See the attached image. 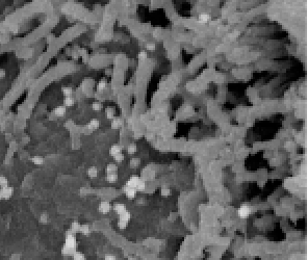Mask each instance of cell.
Wrapping results in <instances>:
<instances>
[{"instance_id":"8992f818","label":"cell","mask_w":308,"mask_h":260,"mask_svg":"<svg viewBox=\"0 0 308 260\" xmlns=\"http://www.w3.org/2000/svg\"><path fill=\"white\" fill-rule=\"evenodd\" d=\"M66 112H67V107L64 105L58 106V107H55L53 110V114H55V117H58V118L64 117L65 114H66Z\"/></svg>"},{"instance_id":"1f68e13d","label":"cell","mask_w":308,"mask_h":260,"mask_svg":"<svg viewBox=\"0 0 308 260\" xmlns=\"http://www.w3.org/2000/svg\"><path fill=\"white\" fill-rule=\"evenodd\" d=\"M114 158H115V160L117 161V162H122L125 157H124L123 153H119V154H117L116 156H114Z\"/></svg>"},{"instance_id":"ab89813d","label":"cell","mask_w":308,"mask_h":260,"mask_svg":"<svg viewBox=\"0 0 308 260\" xmlns=\"http://www.w3.org/2000/svg\"><path fill=\"white\" fill-rule=\"evenodd\" d=\"M128 260H135V259H134V258H132V257H131V258H129V259H128Z\"/></svg>"},{"instance_id":"30bf717a","label":"cell","mask_w":308,"mask_h":260,"mask_svg":"<svg viewBox=\"0 0 308 260\" xmlns=\"http://www.w3.org/2000/svg\"><path fill=\"white\" fill-rule=\"evenodd\" d=\"M119 153H122V147L119 146V145H113L111 147V149H109V154L114 157L117 154H119Z\"/></svg>"},{"instance_id":"5b68a950","label":"cell","mask_w":308,"mask_h":260,"mask_svg":"<svg viewBox=\"0 0 308 260\" xmlns=\"http://www.w3.org/2000/svg\"><path fill=\"white\" fill-rule=\"evenodd\" d=\"M124 192H125L126 197L128 199H134L135 198V194H136V189L133 187H129V186H125L124 187Z\"/></svg>"},{"instance_id":"3957f363","label":"cell","mask_w":308,"mask_h":260,"mask_svg":"<svg viewBox=\"0 0 308 260\" xmlns=\"http://www.w3.org/2000/svg\"><path fill=\"white\" fill-rule=\"evenodd\" d=\"M111 203H108V202H106V201L101 202V203L99 204V207H98L99 212H101V213H103V214L108 213V212L111 211Z\"/></svg>"},{"instance_id":"9a60e30c","label":"cell","mask_w":308,"mask_h":260,"mask_svg":"<svg viewBox=\"0 0 308 260\" xmlns=\"http://www.w3.org/2000/svg\"><path fill=\"white\" fill-rule=\"evenodd\" d=\"M31 162L33 163V165H41L44 163V158H43L42 156H39V155H36V156H33L31 158Z\"/></svg>"},{"instance_id":"603a6c76","label":"cell","mask_w":308,"mask_h":260,"mask_svg":"<svg viewBox=\"0 0 308 260\" xmlns=\"http://www.w3.org/2000/svg\"><path fill=\"white\" fill-rule=\"evenodd\" d=\"M9 186V180L5 176H0V188Z\"/></svg>"},{"instance_id":"e0dca14e","label":"cell","mask_w":308,"mask_h":260,"mask_svg":"<svg viewBox=\"0 0 308 260\" xmlns=\"http://www.w3.org/2000/svg\"><path fill=\"white\" fill-rule=\"evenodd\" d=\"M80 226H81V225L79 224L78 222H73L72 225H71L70 231L72 233H74V234H76V233L79 232V230H80Z\"/></svg>"},{"instance_id":"e575fe53","label":"cell","mask_w":308,"mask_h":260,"mask_svg":"<svg viewBox=\"0 0 308 260\" xmlns=\"http://www.w3.org/2000/svg\"><path fill=\"white\" fill-rule=\"evenodd\" d=\"M104 260H117V258H116V256L111 255V254H107V255H105Z\"/></svg>"},{"instance_id":"836d02e7","label":"cell","mask_w":308,"mask_h":260,"mask_svg":"<svg viewBox=\"0 0 308 260\" xmlns=\"http://www.w3.org/2000/svg\"><path fill=\"white\" fill-rule=\"evenodd\" d=\"M170 189H169V188H166V187H165V188H162V196H165V197H167V196H169V194H170Z\"/></svg>"},{"instance_id":"7a4b0ae2","label":"cell","mask_w":308,"mask_h":260,"mask_svg":"<svg viewBox=\"0 0 308 260\" xmlns=\"http://www.w3.org/2000/svg\"><path fill=\"white\" fill-rule=\"evenodd\" d=\"M251 213V208L248 205H242L237 210V214L240 218H247Z\"/></svg>"},{"instance_id":"f1b7e54d","label":"cell","mask_w":308,"mask_h":260,"mask_svg":"<svg viewBox=\"0 0 308 260\" xmlns=\"http://www.w3.org/2000/svg\"><path fill=\"white\" fill-rule=\"evenodd\" d=\"M62 252H63V254H64V255H68V256H71V255H73V254H74V253H75V252H76V251H75V250H71V249H68V248H66V247H63V250H62Z\"/></svg>"},{"instance_id":"d590c367","label":"cell","mask_w":308,"mask_h":260,"mask_svg":"<svg viewBox=\"0 0 308 260\" xmlns=\"http://www.w3.org/2000/svg\"><path fill=\"white\" fill-rule=\"evenodd\" d=\"M147 57V53L145 51H142V52L138 53V58L140 59H145Z\"/></svg>"},{"instance_id":"f35d334b","label":"cell","mask_w":308,"mask_h":260,"mask_svg":"<svg viewBox=\"0 0 308 260\" xmlns=\"http://www.w3.org/2000/svg\"><path fill=\"white\" fill-rule=\"evenodd\" d=\"M0 200H3V198H2V192H1V188H0Z\"/></svg>"},{"instance_id":"277c9868","label":"cell","mask_w":308,"mask_h":260,"mask_svg":"<svg viewBox=\"0 0 308 260\" xmlns=\"http://www.w3.org/2000/svg\"><path fill=\"white\" fill-rule=\"evenodd\" d=\"M1 192H2V198L3 200H9L12 198V196L14 194V188L12 186H7V187L1 188Z\"/></svg>"},{"instance_id":"cb8c5ba5","label":"cell","mask_w":308,"mask_h":260,"mask_svg":"<svg viewBox=\"0 0 308 260\" xmlns=\"http://www.w3.org/2000/svg\"><path fill=\"white\" fill-rule=\"evenodd\" d=\"M79 232L82 233L83 235H89L90 232H91V230H90V227L89 225H81L80 226V230H79Z\"/></svg>"},{"instance_id":"6da1fadb","label":"cell","mask_w":308,"mask_h":260,"mask_svg":"<svg viewBox=\"0 0 308 260\" xmlns=\"http://www.w3.org/2000/svg\"><path fill=\"white\" fill-rule=\"evenodd\" d=\"M64 247L68 248V249L71 250H75L76 251V247H77V240H76V236H75L74 233H72L69 229L66 233V241H65V245Z\"/></svg>"},{"instance_id":"9c48e42d","label":"cell","mask_w":308,"mask_h":260,"mask_svg":"<svg viewBox=\"0 0 308 260\" xmlns=\"http://www.w3.org/2000/svg\"><path fill=\"white\" fill-rule=\"evenodd\" d=\"M114 210H115L116 213L120 216V214H122L123 212L126 211V206L122 203H116L115 205H114Z\"/></svg>"},{"instance_id":"ac0fdd59","label":"cell","mask_w":308,"mask_h":260,"mask_svg":"<svg viewBox=\"0 0 308 260\" xmlns=\"http://www.w3.org/2000/svg\"><path fill=\"white\" fill-rule=\"evenodd\" d=\"M87 175H89V177L91 178H96L98 175V170L97 168L95 167H91L89 170H87Z\"/></svg>"},{"instance_id":"8d00e7d4","label":"cell","mask_w":308,"mask_h":260,"mask_svg":"<svg viewBox=\"0 0 308 260\" xmlns=\"http://www.w3.org/2000/svg\"><path fill=\"white\" fill-rule=\"evenodd\" d=\"M147 49H148V50H151V51L154 50V49H155V45L152 44V43H150V44L147 45Z\"/></svg>"},{"instance_id":"7c38bea8","label":"cell","mask_w":308,"mask_h":260,"mask_svg":"<svg viewBox=\"0 0 308 260\" xmlns=\"http://www.w3.org/2000/svg\"><path fill=\"white\" fill-rule=\"evenodd\" d=\"M74 103H75V99L72 96H70V97H65L64 106H66V107H71V106L74 105Z\"/></svg>"},{"instance_id":"d6a6232c","label":"cell","mask_w":308,"mask_h":260,"mask_svg":"<svg viewBox=\"0 0 308 260\" xmlns=\"http://www.w3.org/2000/svg\"><path fill=\"white\" fill-rule=\"evenodd\" d=\"M128 223L127 222H124V221H120L118 222V227H119L120 229H125L126 227H127Z\"/></svg>"},{"instance_id":"f546056e","label":"cell","mask_w":308,"mask_h":260,"mask_svg":"<svg viewBox=\"0 0 308 260\" xmlns=\"http://www.w3.org/2000/svg\"><path fill=\"white\" fill-rule=\"evenodd\" d=\"M140 163H141V160L138 158H132L131 160H130L129 165L131 168H138V165H140Z\"/></svg>"},{"instance_id":"7402d4cb","label":"cell","mask_w":308,"mask_h":260,"mask_svg":"<svg viewBox=\"0 0 308 260\" xmlns=\"http://www.w3.org/2000/svg\"><path fill=\"white\" fill-rule=\"evenodd\" d=\"M106 80H104V79H102V80H100L99 82H98L97 84V90L99 92H102V91H104L105 87H106Z\"/></svg>"},{"instance_id":"83f0119b","label":"cell","mask_w":308,"mask_h":260,"mask_svg":"<svg viewBox=\"0 0 308 260\" xmlns=\"http://www.w3.org/2000/svg\"><path fill=\"white\" fill-rule=\"evenodd\" d=\"M145 188H146V184H145V182L143 181V180H141V181L138 182V185H136V187H135L136 192H144Z\"/></svg>"},{"instance_id":"52a82bcc","label":"cell","mask_w":308,"mask_h":260,"mask_svg":"<svg viewBox=\"0 0 308 260\" xmlns=\"http://www.w3.org/2000/svg\"><path fill=\"white\" fill-rule=\"evenodd\" d=\"M140 181H141L140 177H138V176H131V177L129 178V180L127 181V184H126V186H129V187L135 188L136 185H138Z\"/></svg>"},{"instance_id":"8fae6325","label":"cell","mask_w":308,"mask_h":260,"mask_svg":"<svg viewBox=\"0 0 308 260\" xmlns=\"http://www.w3.org/2000/svg\"><path fill=\"white\" fill-rule=\"evenodd\" d=\"M122 125H123V121L121 118H114L111 120V128L113 129H119Z\"/></svg>"},{"instance_id":"74e56055","label":"cell","mask_w":308,"mask_h":260,"mask_svg":"<svg viewBox=\"0 0 308 260\" xmlns=\"http://www.w3.org/2000/svg\"><path fill=\"white\" fill-rule=\"evenodd\" d=\"M5 76V72L3 70H0V78H2V77Z\"/></svg>"},{"instance_id":"d6986e66","label":"cell","mask_w":308,"mask_h":260,"mask_svg":"<svg viewBox=\"0 0 308 260\" xmlns=\"http://www.w3.org/2000/svg\"><path fill=\"white\" fill-rule=\"evenodd\" d=\"M106 180L109 182V183H115V182L118 180V174H117V173L107 174V176H106Z\"/></svg>"},{"instance_id":"5bb4252c","label":"cell","mask_w":308,"mask_h":260,"mask_svg":"<svg viewBox=\"0 0 308 260\" xmlns=\"http://www.w3.org/2000/svg\"><path fill=\"white\" fill-rule=\"evenodd\" d=\"M130 218H131V214H130V212L127 211V210L119 216V220L120 221H124V222H127V223L130 221Z\"/></svg>"},{"instance_id":"ba28073f","label":"cell","mask_w":308,"mask_h":260,"mask_svg":"<svg viewBox=\"0 0 308 260\" xmlns=\"http://www.w3.org/2000/svg\"><path fill=\"white\" fill-rule=\"evenodd\" d=\"M99 126H100L99 120H97V119H92L89 122V124H87V128L90 129V130H96V129L99 128Z\"/></svg>"},{"instance_id":"484cf974","label":"cell","mask_w":308,"mask_h":260,"mask_svg":"<svg viewBox=\"0 0 308 260\" xmlns=\"http://www.w3.org/2000/svg\"><path fill=\"white\" fill-rule=\"evenodd\" d=\"M40 222L42 223V224H47V223L49 222V216H48V213L44 212V213L41 214V216H40Z\"/></svg>"},{"instance_id":"4dcf8cb0","label":"cell","mask_w":308,"mask_h":260,"mask_svg":"<svg viewBox=\"0 0 308 260\" xmlns=\"http://www.w3.org/2000/svg\"><path fill=\"white\" fill-rule=\"evenodd\" d=\"M136 150H138V148H136V145L135 144H130L129 146H128L127 148V151L129 154H134V153L136 152Z\"/></svg>"},{"instance_id":"d4e9b609","label":"cell","mask_w":308,"mask_h":260,"mask_svg":"<svg viewBox=\"0 0 308 260\" xmlns=\"http://www.w3.org/2000/svg\"><path fill=\"white\" fill-rule=\"evenodd\" d=\"M72 256H73V260H87L85 259V256L83 255L81 252H75Z\"/></svg>"},{"instance_id":"2e32d148","label":"cell","mask_w":308,"mask_h":260,"mask_svg":"<svg viewBox=\"0 0 308 260\" xmlns=\"http://www.w3.org/2000/svg\"><path fill=\"white\" fill-rule=\"evenodd\" d=\"M105 114H106V118L109 120H113L115 118V108L114 107H107L105 109Z\"/></svg>"},{"instance_id":"ffe728a7","label":"cell","mask_w":308,"mask_h":260,"mask_svg":"<svg viewBox=\"0 0 308 260\" xmlns=\"http://www.w3.org/2000/svg\"><path fill=\"white\" fill-rule=\"evenodd\" d=\"M117 165L115 163H109L108 165L106 167V173L107 174H113V173H117Z\"/></svg>"},{"instance_id":"44dd1931","label":"cell","mask_w":308,"mask_h":260,"mask_svg":"<svg viewBox=\"0 0 308 260\" xmlns=\"http://www.w3.org/2000/svg\"><path fill=\"white\" fill-rule=\"evenodd\" d=\"M210 20V16L207 14H201L199 16V22L200 23H207Z\"/></svg>"},{"instance_id":"4fadbf2b","label":"cell","mask_w":308,"mask_h":260,"mask_svg":"<svg viewBox=\"0 0 308 260\" xmlns=\"http://www.w3.org/2000/svg\"><path fill=\"white\" fill-rule=\"evenodd\" d=\"M62 93L65 97H70L73 94V89L71 87H62Z\"/></svg>"},{"instance_id":"4316f807","label":"cell","mask_w":308,"mask_h":260,"mask_svg":"<svg viewBox=\"0 0 308 260\" xmlns=\"http://www.w3.org/2000/svg\"><path fill=\"white\" fill-rule=\"evenodd\" d=\"M102 104L100 103V102H94L93 104H92V109L95 110V111H100V110L102 109Z\"/></svg>"}]
</instances>
